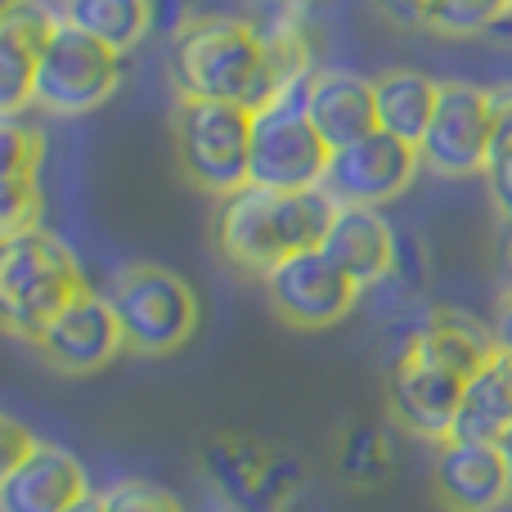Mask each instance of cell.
I'll list each match as a JSON object with an SVG mask.
<instances>
[{"label":"cell","mask_w":512,"mask_h":512,"mask_svg":"<svg viewBox=\"0 0 512 512\" xmlns=\"http://www.w3.org/2000/svg\"><path fill=\"white\" fill-rule=\"evenodd\" d=\"M171 81L180 99L234 104L252 117L270 108L279 90H288L265 32L230 14H198L171 36Z\"/></svg>","instance_id":"6da1fadb"},{"label":"cell","mask_w":512,"mask_h":512,"mask_svg":"<svg viewBox=\"0 0 512 512\" xmlns=\"http://www.w3.org/2000/svg\"><path fill=\"white\" fill-rule=\"evenodd\" d=\"M337 212L328 189H261L243 185L239 194L221 198L216 207V252L239 274H270L288 256L324 248Z\"/></svg>","instance_id":"7a4b0ae2"},{"label":"cell","mask_w":512,"mask_h":512,"mask_svg":"<svg viewBox=\"0 0 512 512\" xmlns=\"http://www.w3.org/2000/svg\"><path fill=\"white\" fill-rule=\"evenodd\" d=\"M86 292L90 283L63 239L45 234L41 225L5 239L0 248V315H5V333H14L18 342L32 346L41 328Z\"/></svg>","instance_id":"3957f363"},{"label":"cell","mask_w":512,"mask_h":512,"mask_svg":"<svg viewBox=\"0 0 512 512\" xmlns=\"http://www.w3.org/2000/svg\"><path fill=\"white\" fill-rule=\"evenodd\" d=\"M117 310V324L126 333V351L135 355H176L180 346H189V337L198 333V292L185 274H176L171 265L135 261L122 265L108 292Z\"/></svg>","instance_id":"277c9868"},{"label":"cell","mask_w":512,"mask_h":512,"mask_svg":"<svg viewBox=\"0 0 512 512\" xmlns=\"http://www.w3.org/2000/svg\"><path fill=\"white\" fill-rule=\"evenodd\" d=\"M176 149L180 171L207 198H230L252 185V113L212 99L176 104Z\"/></svg>","instance_id":"5b68a950"},{"label":"cell","mask_w":512,"mask_h":512,"mask_svg":"<svg viewBox=\"0 0 512 512\" xmlns=\"http://www.w3.org/2000/svg\"><path fill=\"white\" fill-rule=\"evenodd\" d=\"M333 149L306 117V81L279 90L270 108L252 117V185L261 189H324Z\"/></svg>","instance_id":"8992f818"},{"label":"cell","mask_w":512,"mask_h":512,"mask_svg":"<svg viewBox=\"0 0 512 512\" xmlns=\"http://www.w3.org/2000/svg\"><path fill=\"white\" fill-rule=\"evenodd\" d=\"M117 81H122V54L86 36L81 27L59 23L41 68H36L32 104L50 117H81L108 104Z\"/></svg>","instance_id":"52a82bcc"},{"label":"cell","mask_w":512,"mask_h":512,"mask_svg":"<svg viewBox=\"0 0 512 512\" xmlns=\"http://www.w3.org/2000/svg\"><path fill=\"white\" fill-rule=\"evenodd\" d=\"M203 472L230 512H283L306 481L292 454L230 432L203 445Z\"/></svg>","instance_id":"ba28073f"},{"label":"cell","mask_w":512,"mask_h":512,"mask_svg":"<svg viewBox=\"0 0 512 512\" xmlns=\"http://www.w3.org/2000/svg\"><path fill=\"white\" fill-rule=\"evenodd\" d=\"M261 288L274 315L288 328H301V333H319V328L342 324L355 310V297H360V288L328 261L324 248L288 256L270 274H261Z\"/></svg>","instance_id":"9c48e42d"},{"label":"cell","mask_w":512,"mask_h":512,"mask_svg":"<svg viewBox=\"0 0 512 512\" xmlns=\"http://www.w3.org/2000/svg\"><path fill=\"white\" fill-rule=\"evenodd\" d=\"M490 135H495V108H490V90L472 86V81H441V99H436V117L427 126L423 144V167L436 176H481L490 158Z\"/></svg>","instance_id":"30bf717a"},{"label":"cell","mask_w":512,"mask_h":512,"mask_svg":"<svg viewBox=\"0 0 512 512\" xmlns=\"http://www.w3.org/2000/svg\"><path fill=\"white\" fill-rule=\"evenodd\" d=\"M32 351L45 369L63 373V378H90L126 351V333L117 324L113 301L99 297V292H86L41 328Z\"/></svg>","instance_id":"8fae6325"},{"label":"cell","mask_w":512,"mask_h":512,"mask_svg":"<svg viewBox=\"0 0 512 512\" xmlns=\"http://www.w3.org/2000/svg\"><path fill=\"white\" fill-rule=\"evenodd\" d=\"M418 167H423V153L414 144L396 140L387 131H373L333 153L324 189L333 194L337 207H373L378 212L382 203L405 194Z\"/></svg>","instance_id":"7c38bea8"},{"label":"cell","mask_w":512,"mask_h":512,"mask_svg":"<svg viewBox=\"0 0 512 512\" xmlns=\"http://www.w3.org/2000/svg\"><path fill=\"white\" fill-rule=\"evenodd\" d=\"M468 382L450 369L423 360L418 351H400L387 369V414L396 427H405L418 441H450L454 418H459Z\"/></svg>","instance_id":"4fadbf2b"},{"label":"cell","mask_w":512,"mask_h":512,"mask_svg":"<svg viewBox=\"0 0 512 512\" xmlns=\"http://www.w3.org/2000/svg\"><path fill=\"white\" fill-rule=\"evenodd\" d=\"M432 495L445 512H499L512 499V463L499 445L450 436L432 454Z\"/></svg>","instance_id":"5bb4252c"},{"label":"cell","mask_w":512,"mask_h":512,"mask_svg":"<svg viewBox=\"0 0 512 512\" xmlns=\"http://www.w3.org/2000/svg\"><path fill=\"white\" fill-rule=\"evenodd\" d=\"M63 18L41 0H5L0 5V113L14 117L32 104V81Z\"/></svg>","instance_id":"9a60e30c"},{"label":"cell","mask_w":512,"mask_h":512,"mask_svg":"<svg viewBox=\"0 0 512 512\" xmlns=\"http://www.w3.org/2000/svg\"><path fill=\"white\" fill-rule=\"evenodd\" d=\"M306 117L319 131V140L337 153L378 131V90L360 72L315 68L306 77Z\"/></svg>","instance_id":"2e32d148"},{"label":"cell","mask_w":512,"mask_h":512,"mask_svg":"<svg viewBox=\"0 0 512 512\" xmlns=\"http://www.w3.org/2000/svg\"><path fill=\"white\" fill-rule=\"evenodd\" d=\"M86 495V468L63 445H36L14 472L0 477V512H68Z\"/></svg>","instance_id":"e0dca14e"},{"label":"cell","mask_w":512,"mask_h":512,"mask_svg":"<svg viewBox=\"0 0 512 512\" xmlns=\"http://www.w3.org/2000/svg\"><path fill=\"white\" fill-rule=\"evenodd\" d=\"M405 351H418L423 360L441 364V369H450L454 378H463V382H472L481 369H490V364L504 355L495 328H481L477 319L454 306L427 310V315L418 319L414 342H409Z\"/></svg>","instance_id":"ac0fdd59"},{"label":"cell","mask_w":512,"mask_h":512,"mask_svg":"<svg viewBox=\"0 0 512 512\" xmlns=\"http://www.w3.org/2000/svg\"><path fill=\"white\" fill-rule=\"evenodd\" d=\"M396 239L400 234L373 207H342L324 239V252L364 292L391 279V270H396Z\"/></svg>","instance_id":"d6986e66"},{"label":"cell","mask_w":512,"mask_h":512,"mask_svg":"<svg viewBox=\"0 0 512 512\" xmlns=\"http://www.w3.org/2000/svg\"><path fill=\"white\" fill-rule=\"evenodd\" d=\"M41 158V135L9 117L0 131V234L5 239L36 230L41 221Z\"/></svg>","instance_id":"ffe728a7"},{"label":"cell","mask_w":512,"mask_h":512,"mask_svg":"<svg viewBox=\"0 0 512 512\" xmlns=\"http://www.w3.org/2000/svg\"><path fill=\"white\" fill-rule=\"evenodd\" d=\"M373 90H378V131L418 149L436 117L441 81H432L427 72H414V68H391L382 77H373Z\"/></svg>","instance_id":"44dd1931"},{"label":"cell","mask_w":512,"mask_h":512,"mask_svg":"<svg viewBox=\"0 0 512 512\" xmlns=\"http://www.w3.org/2000/svg\"><path fill=\"white\" fill-rule=\"evenodd\" d=\"M454 436L481 445H504V436H512V360L499 355L490 369H481L468 382L459 418H454Z\"/></svg>","instance_id":"7402d4cb"},{"label":"cell","mask_w":512,"mask_h":512,"mask_svg":"<svg viewBox=\"0 0 512 512\" xmlns=\"http://www.w3.org/2000/svg\"><path fill=\"white\" fill-rule=\"evenodd\" d=\"M63 23L81 27L86 36L104 41L108 50L131 54L153 32V0H68Z\"/></svg>","instance_id":"603a6c76"},{"label":"cell","mask_w":512,"mask_h":512,"mask_svg":"<svg viewBox=\"0 0 512 512\" xmlns=\"http://www.w3.org/2000/svg\"><path fill=\"white\" fill-rule=\"evenodd\" d=\"M512 14V0H432V5L418 9V23L436 36H454V41H468V36H486Z\"/></svg>","instance_id":"cb8c5ba5"},{"label":"cell","mask_w":512,"mask_h":512,"mask_svg":"<svg viewBox=\"0 0 512 512\" xmlns=\"http://www.w3.org/2000/svg\"><path fill=\"white\" fill-rule=\"evenodd\" d=\"M490 108H495V135H490V158L481 176H486L495 212L512 225V81L490 86Z\"/></svg>","instance_id":"d4e9b609"},{"label":"cell","mask_w":512,"mask_h":512,"mask_svg":"<svg viewBox=\"0 0 512 512\" xmlns=\"http://www.w3.org/2000/svg\"><path fill=\"white\" fill-rule=\"evenodd\" d=\"M337 477L355 490L382 486L391 477V445L382 427H351L337 445Z\"/></svg>","instance_id":"484cf974"},{"label":"cell","mask_w":512,"mask_h":512,"mask_svg":"<svg viewBox=\"0 0 512 512\" xmlns=\"http://www.w3.org/2000/svg\"><path fill=\"white\" fill-rule=\"evenodd\" d=\"M104 504H108V512H185L171 490L153 486V481H144V477L113 481V486L104 490Z\"/></svg>","instance_id":"4316f807"},{"label":"cell","mask_w":512,"mask_h":512,"mask_svg":"<svg viewBox=\"0 0 512 512\" xmlns=\"http://www.w3.org/2000/svg\"><path fill=\"white\" fill-rule=\"evenodd\" d=\"M423 274H427L423 243H418L414 234H400V239H396V270H391L396 288L405 292V297H414V292L423 288Z\"/></svg>","instance_id":"83f0119b"},{"label":"cell","mask_w":512,"mask_h":512,"mask_svg":"<svg viewBox=\"0 0 512 512\" xmlns=\"http://www.w3.org/2000/svg\"><path fill=\"white\" fill-rule=\"evenodd\" d=\"M36 436L27 432L23 423H14V418H5V423H0V477H5V472H14L18 463L27 459V454L36 450Z\"/></svg>","instance_id":"f1b7e54d"},{"label":"cell","mask_w":512,"mask_h":512,"mask_svg":"<svg viewBox=\"0 0 512 512\" xmlns=\"http://www.w3.org/2000/svg\"><path fill=\"white\" fill-rule=\"evenodd\" d=\"M194 0H153V23L158 27H167L171 36L180 32L185 23H194Z\"/></svg>","instance_id":"f546056e"},{"label":"cell","mask_w":512,"mask_h":512,"mask_svg":"<svg viewBox=\"0 0 512 512\" xmlns=\"http://www.w3.org/2000/svg\"><path fill=\"white\" fill-rule=\"evenodd\" d=\"M495 337H499V351H504V360H512V288L504 292V301H499Z\"/></svg>","instance_id":"4dcf8cb0"},{"label":"cell","mask_w":512,"mask_h":512,"mask_svg":"<svg viewBox=\"0 0 512 512\" xmlns=\"http://www.w3.org/2000/svg\"><path fill=\"white\" fill-rule=\"evenodd\" d=\"M68 512H108V504H104V490H90L81 504H72Z\"/></svg>","instance_id":"1f68e13d"},{"label":"cell","mask_w":512,"mask_h":512,"mask_svg":"<svg viewBox=\"0 0 512 512\" xmlns=\"http://www.w3.org/2000/svg\"><path fill=\"white\" fill-rule=\"evenodd\" d=\"M495 36H512V14H508V18H504V23H499V27H495Z\"/></svg>","instance_id":"d6a6232c"},{"label":"cell","mask_w":512,"mask_h":512,"mask_svg":"<svg viewBox=\"0 0 512 512\" xmlns=\"http://www.w3.org/2000/svg\"><path fill=\"white\" fill-rule=\"evenodd\" d=\"M414 5H418V9H423V5H432V0H414Z\"/></svg>","instance_id":"836d02e7"},{"label":"cell","mask_w":512,"mask_h":512,"mask_svg":"<svg viewBox=\"0 0 512 512\" xmlns=\"http://www.w3.org/2000/svg\"><path fill=\"white\" fill-rule=\"evenodd\" d=\"M508 261H512V252H508Z\"/></svg>","instance_id":"e575fe53"}]
</instances>
